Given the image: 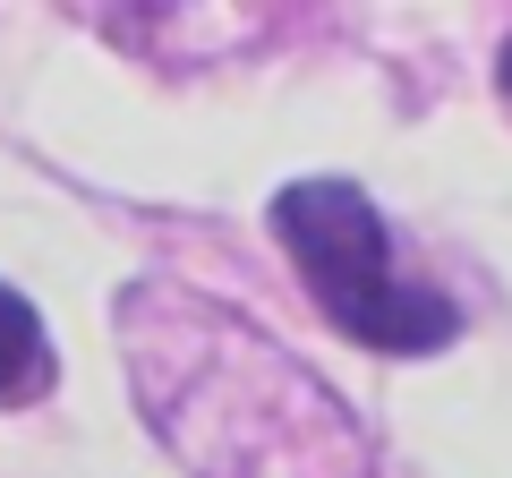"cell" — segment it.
I'll return each instance as SVG.
<instances>
[{
    "label": "cell",
    "instance_id": "6da1fadb",
    "mask_svg": "<svg viewBox=\"0 0 512 478\" xmlns=\"http://www.w3.org/2000/svg\"><path fill=\"white\" fill-rule=\"evenodd\" d=\"M274 231L291 248L308 299L367 350H393V359H419L444 350L461 333V308L427 282L393 274V248H384V214L367 205V188L350 180H291L274 197Z\"/></svg>",
    "mask_w": 512,
    "mask_h": 478
},
{
    "label": "cell",
    "instance_id": "7a4b0ae2",
    "mask_svg": "<svg viewBox=\"0 0 512 478\" xmlns=\"http://www.w3.org/2000/svg\"><path fill=\"white\" fill-rule=\"evenodd\" d=\"M52 385V342H43V316L26 291L0 282V402H35Z\"/></svg>",
    "mask_w": 512,
    "mask_h": 478
},
{
    "label": "cell",
    "instance_id": "3957f363",
    "mask_svg": "<svg viewBox=\"0 0 512 478\" xmlns=\"http://www.w3.org/2000/svg\"><path fill=\"white\" fill-rule=\"evenodd\" d=\"M495 94H504V111H512V35H504V52H495Z\"/></svg>",
    "mask_w": 512,
    "mask_h": 478
}]
</instances>
